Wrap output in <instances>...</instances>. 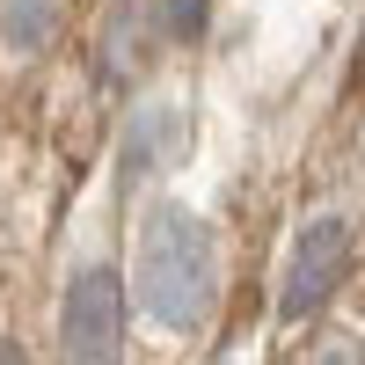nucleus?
Here are the masks:
<instances>
[{
  "instance_id": "f257e3e1",
  "label": "nucleus",
  "mask_w": 365,
  "mask_h": 365,
  "mask_svg": "<svg viewBox=\"0 0 365 365\" xmlns=\"http://www.w3.org/2000/svg\"><path fill=\"white\" fill-rule=\"evenodd\" d=\"M132 285H139V307L175 336L212 322V307H220V249H212V227L190 205H175V197L146 205Z\"/></svg>"
},
{
  "instance_id": "f03ea898",
  "label": "nucleus",
  "mask_w": 365,
  "mask_h": 365,
  "mask_svg": "<svg viewBox=\"0 0 365 365\" xmlns=\"http://www.w3.org/2000/svg\"><path fill=\"white\" fill-rule=\"evenodd\" d=\"M58 344L73 365H117L125 358V278L110 263H88L66 278L58 299Z\"/></svg>"
},
{
  "instance_id": "7ed1b4c3",
  "label": "nucleus",
  "mask_w": 365,
  "mask_h": 365,
  "mask_svg": "<svg viewBox=\"0 0 365 365\" xmlns=\"http://www.w3.org/2000/svg\"><path fill=\"white\" fill-rule=\"evenodd\" d=\"M344 270H351V220H314V227H299L292 241V263H285V285H278V314L285 322H307L314 307H329L344 285Z\"/></svg>"
},
{
  "instance_id": "20e7f679",
  "label": "nucleus",
  "mask_w": 365,
  "mask_h": 365,
  "mask_svg": "<svg viewBox=\"0 0 365 365\" xmlns=\"http://www.w3.org/2000/svg\"><path fill=\"white\" fill-rule=\"evenodd\" d=\"M182 139H190V125H182L175 103H139V110L125 117V139H117V190H139L146 175L175 168Z\"/></svg>"
},
{
  "instance_id": "39448f33",
  "label": "nucleus",
  "mask_w": 365,
  "mask_h": 365,
  "mask_svg": "<svg viewBox=\"0 0 365 365\" xmlns=\"http://www.w3.org/2000/svg\"><path fill=\"white\" fill-rule=\"evenodd\" d=\"M139 58H146V8L125 0V8L110 15V29H103V73H110V81H132Z\"/></svg>"
},
{
  "instance_id": "423d86ee",
  "label": "nucleus",
  "mask_w": 365,
  "mask_h": 365,
  "mask_svg": "<svg viewBox=\"0 0 365 365\" xmlns=\"http://www.w3.org/2000/svg\"><path fill=\"white\" fill-rule=\"evenodd\" d=\"M58 15H66V0H0V37L15 51H44L58 37Z\"/></svg>"
},
{
  "instance_id": "0eeeda50",
  "label": "nucleus",
  "mask_w": 365,
  "mask_h": 365,
  "mask_svg": "<svg viewBox=\"0 0 365 365\" xmlns=\"http://www.w3.org/2000/svg\"><path fill=\"white\" fill-rule=\"evenodd\" d=\"M205 15H212V0H161V37L190 44L197 29H205Z\"/></svg>"
},
{
  "instance_id": "6e6552de",
  "label": "nucleus",
  "mask_w": 365,
  "mask_h": 365,
  "mask_svg": "<svg viewBox=\"0 0 365 365\" xmlns=\"http://www.w3.org/2000/svg\"><path fill=\"white\" fill-rule=\"evenodd\" d=\"M314 365H365V351H358V344H322Z\"/></svg>"
},
{
  "instance_id": "1a4fd4ad",
  "label": "nucleus",
  "mask_w": 365,
  "mask_h": 365,
  "mask_svg": "<svg viewBox=\"0 0 365 365\" xmlns=\"http://www.w3.org/2000/svg\"><path fill=\"white\" fill-rule=\"evenodd\" d=\"M0 365H29V358H22V351H15V344H0Z\"/></svg>"
},
{
  "instance_id": "9d476101",
  "label": "nucleus",
  "mask_w": 365,
  "mask_h": 365,
  "mask_svg": "<svg viewBox=\"0 0 365 365\" xmlns=\"http://www.w3.org/2000/svg\"><path fill=\"white\" fill-rule=\"evenodd\" d=\"M212 365H234V358H212Z\"/></svg>"
}]
</instances>
